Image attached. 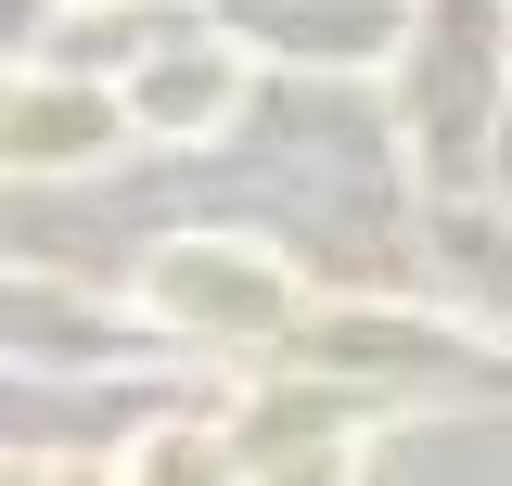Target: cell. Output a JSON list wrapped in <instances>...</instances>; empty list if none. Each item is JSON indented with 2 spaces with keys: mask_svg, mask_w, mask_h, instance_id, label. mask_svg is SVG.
Listing matches in <instances>:
<instances>
[{
  "mask_svg": "<svg viewBox=\"0 0 512 486\" xmlns=\"http://www.w3.org/2000/svg\"><path fill=\"white\" fill-rule=\"evenodd\" d=\"M218 103H231V77H218V64H180V77H154V90H141V116H154V128H205Z\"/></svg>",
  "mask_w": 512,
  "mask_h": 486,
  "instance_id": "1",
  "label": "cell"
},
{
  "mask_svg": "<svg viewBox=\"0 0 512 486\" xmlns=\"http://www.w3.org/2000/svg\"><path fill=\"white\" fill-rule=\"evenodd\" d=\"M128 486H231V461L205 448V435H167V448H141V474Z\"/></svg>",
  "mask_w": 512,
  "mask_h": 486,
  "instance_id": "2",
  "label": "cell"
},
{
  "mask_svg": "<svg viewBox=\"0 0 512 486\" xmlns=\"http://www.w3.org/2000/svg\"><path fill=\"white\" fill-rule=\"evenodd\" d=\"M13 141H26V154H52V141L77 154V141H90V116H77V103H26V128H13Z\"/></svg>",
  "mask_w": 512,
  "mask_h": 486,
  "instance_id": "3",
  "label": "cell"
}]
</instances>
